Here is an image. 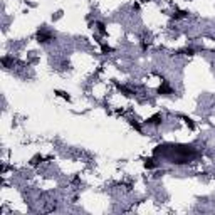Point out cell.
Masks as SVG:
<instances>
[{"instance_id": "obj_1", "label": "cell", "mask_w": 215, "mask_h": 215, "mask_svg": "<svg viewBox=\"0 0 215 215\" xmlns=\"http://www.w3.org/2000/svg\"><path fill=\"white\" fill-rule=\"evenodd\" d=\"M155 155H161L173 165H185L197 157V150L192 145H163L155 150Z\"/></svg>"}, {"instance_id": "obj_2", "label": "cell", "mask_w": 215, "mask_h": 215, "mask_svg": "<svg viewBox=\"0 0 215 215\" xmlns=\"http://www.w3.org/2000/svg\"><path fill=\"white\" fill-rule=\"evenodd\" d=\"M35 39H37L39 44H49V42H52V40H55V35L52 34V32L46 30V29H40V30L37 32V35H35Z\"/></svg>"}, {"instance_id": "obj_3", "label": "cell", "mask_w": 215, "mask_h": 215, "mask_svg": "<svg viewBox=\"0 0 215 215\" xmlns=\"http://www.w3.org/2000/svg\"><path fill=\"white\" fill-rule=\"evenodd\" d=\"M145 123H146L148 126H160L161 123H163V116H161L160 113H155L153 116H150Z\"/></svg>"}, {"instance_id": "obj_4", "label": "cell", "mask_w": 215, "mask_h": 215, "mask_svg": "<svg viewBox=\"0 0 215 215\" xmlns=\"http://www.w3.org/2000/svg\"><path fill=\"white\" fill-rule=\"evenodd\" d=\"M157 93L158 94H163V96H170V94H173V89H172V86H170L166 81H163L161 82V86L157 89Z\"/></svg>"}, {"instance_id": "obj_5", "label": "cell", "mask_w": 215, "mask_h": 215, "mask_svg": "<svg viewBox=\"0 0 215 215\" xmlns=\"http://www.w3.org/2000/svg\"><path fill=\"white\" fill-rule=\"evenodd\" d=\"M145 168H148V170H151V168H157V161H155V158H145Z\"/></svg>"}, {"instance_id": "obj_6", "label": "cell", "mask_w": 215, "mask_h": 215, "mask_svg": "<svg viewBox=\"0 0 215 215\" xmlns=\"http://www.w3.org/2000/svg\"><path fill=\"white\" fill-rule=\"evenodd\" d=\"M116 87H118L119 91H121V93H125V96H133V91L128 89V87L123 86V84H116Z\"/></svg>"}, {"instance_id": "obj_7", "label": "cell", "mask_w": 215, "mask_h": 215, "mask_svg": "<svg viewBox=\"0 0 215 215\" xmlns=\"http://www.w3.org/2000/svg\"><path fill=\"white\" fill-rule=\"evenodd\" d=\"M182 118L185 119V123H187V126H188V128H190V129H195V123H193V119H192V118H188V116H182Z\"/></svg>"}, {"instance_id": "obj_8", "label": "cell", "mask_w": 215, "mask_h": 215, "mask_svg": "<svg viewBox=\"0 0 215 215\" xmlns=\"http://www.w3.org/2000/svg\"><path fill=\"white\" fill-rule=\"evenodd\" d=\"M187 15H188L187 10H178L176 14H173V17H175V19H183V17H187Z\"/></svg>"}, {"instance_id": "obj_9", "label": "cell", "mask_w": 215, "mask_h": 215, "mask_svg": "<svg viewBox=\"0 0 215 215\" xmlns=\"http://www.w3.org/2000/svg\"><path fill=\"white\" fill-rule=\"evenodd\" d=\"M96 25H98L99 34H101V35H108V32H106V29H104V24H103V22H98Z\"/></svg>"}, {"instance_id": "obj_10", "label": "cell", "mask_w": 215, "mask_h": 215, "mask_svg": "<svg viewBox=\"0 0 215 215\" xmlns=\"http://www.w3.org/2000/svg\"><path fill=\"white\" fill-rule=\"evenodd\" d=\"M54 93L57 94V96H61V98H64L66 101H71V96L67 93H64V91H54Z\"/></svg>"}, {"instance_id": "obj_11", "label": "cell", "mask_w": 215, "mask_h": 215, "mask_svg": "<svg viewBox=\"0 0 215 215\" xmlns=\"http://www.w3.org/2000/svg\"><path fill=\"white\" fill-rule=\"evenodd\" d=\"M129 125L133 126V128L136 129V131H140V133H141V125H140V123H136L134 119H129Z\"/></svg>"}, {"instance_id": "obj_12", "label": "cell", "mask_w": 215, "mask_h": 215, "mask_svg": "<svg viewBox=\"0 0 215 215\" xmlns=\"http://www.w3.org/2000/svg\"><path fill=\"white\" fill-rule=\"evenodd\" d=\"M180 52H183V54H187V55H193V54H195V51H193L192 47H187V49H183V51H180Z\"/></svg>"}, {"instance_id": "obj_13", "label": "cell", "mask_w": 215, "mask_h": 215, "mask_svg": "<svg viewBox=\"0 0 215 215\" xmlns=\"http://www.w3.org/2000/svg\"><path fill=\"white\" fill-rule=\"evenodd\" d=\"M39 160H42V157H40V155H37V157H34V158H32L30 165H34V166H35V165L39 163Z\"/></svg>"}, {"instance_id": "obj_14", "label": "cell", "mask_w": 215, "mask_h": 215, "mask_svg": "<svg viewBox=\"0 0 215 215\" xmlns=\"http://www.w3.org/2000/svg\"><path fill=\"white\" fill-rule=\"evenodd\" d=\"M101 47H103V52H111L113 49H111L109 46H106V44H101Z\"/></svg>"}]
</instances>
